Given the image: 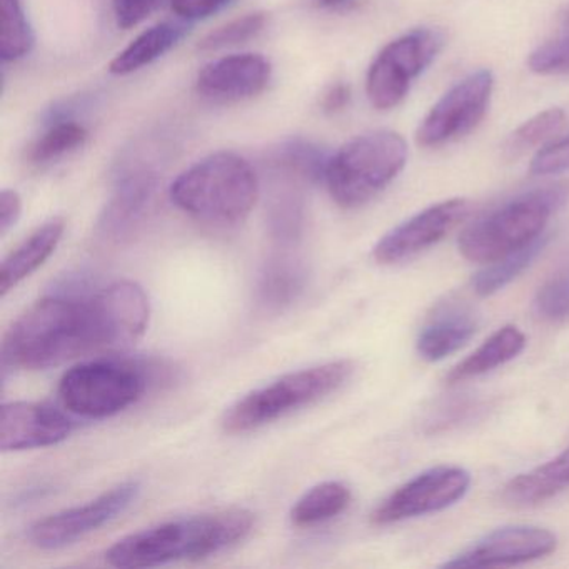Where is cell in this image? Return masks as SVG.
I'll use <instances>...</instances> for the list:
<instances>
[{
    "label": "cell",
    "instance_id": "277c9868",
    "mask_svg": "<svg viewBox=\"0 0 569 569\" xmlns=\"http://www.w3.org/2000/svg\"><path fill=\"white\" fill-rule=\"evenodd\" d=\"M569 199L568 184H552L516 196L476 219L459 236L462 258L479 264L498 261L545 236L549 219Z\"/></svg>",
    "mask_w": 569,
    "mask_h": 569
},
{
    "label": "cell",
    "instance_id": "4dcf8cb0",
    "mask_svg": "<svg viewBox=\"0 0 569 569\" xmlns=\"http://www.w3.org/2000/svg\"><path fill=\"white\" fill-rule=\"evenodd\" d=\"M281 156H284L286 164L298 169L302 174L309 176V178L325 179L329 156L318 146L311 144V142L292 141L284 146Z\"/></svg>",
    "mask_w": 569,
    "mask_h": 569
},
{
    "label": "cell",
    "instance_id": "ba28073f",
    "mask_svg": "<svg viewBox=\"0 0 569 569\" xmlns=\"http://www.w3.org/2000/svg\"><path fill=\"white\" fill-rule=\"evenodd\" d=\"M146 389V378L136 366L91 361L69 369L59 382L62 405L82 418L102 419L134 405Z\"/></svg>",
    "mask_w": 569,
    "mask_h": 569
},
{
    "label": "cell",
    "instance_id": "9a60e30c",
    "mask_svg": "<svg viewBox=\"0 0 569 569\" xmlns=\"http://www.w3.org/2000/svg\"><path fill=\"white\" fill-rule=\"evenodd\" d=\"M271 76V62L262 56H226L199 72L198 91L214 101H244L261 94Z\"/></svg>",
    "mask_w": 569,
    "mask_h": 569
},
{
    "label": "cell",
    "instance_id": "9c48e42d",
    "mask_svg": "<svg viewBox=\"0 0 569 569\" xmlns=\"http://www.w3.org/2000/svg\"><path fill=\"white\" fill-rule=\"evenodd\" d=\"M495 91V76L489 69H479L456 82L416 129V144L438 149L471 134L488 114Z\"/></svg>",
    "mask_w": 569,
    "mask_h": 569
},
{
    "label": "cell",
    "instance_id": "7a4b0ae2",
    "mask_svg": "<svg viewBox=\"0 0 569 569\" xmlns=\"http://www.w3.org/2000/svg\"><path fill=\"white\" fill-rule=\"evenodd\" d=\"M254 526L244 509L176 519L119 539L106 559L114 568H152L182 559H201L242 541Z\"/></svg>",
    "mask_w": 569,
    "mask_h": 569
},
{
    "label": "cell",
    "instance_id": "1f68e13d",
    "mask_svg": "<svg viewBox=\"0 0 569 569\" xmlns=\"http://www.w3.org/2000/svg\"><path fill=\"white\" fill-rule=\"evenodd\" d=\"M529 171L535 176H559L569 172V134L552 139L532 156Z\"/></svg>",
    "mask_w": 569,
    "mask_h": 569
},
{
    "label": "cell",
    "instance_id": "603a6c76",
    "mask_svg": "<svg viewBox=\"0 0 569 569\" xmlns=\"http://www.w3.org/2000/svg\"><path fill=\"white\" fill-rule=\"evenodd\" d=\"M351 502V489L338 481L322 482L306 492L291 511L296 526H315L341 515Z\"/></svg>",
    "mask_w": 569,
    "mask_h": 569
},
{
    "label": "cell",
    "instance_id": "cb8c5ba5",
    "mask_svg": "<svg viewBox=\"0 0 569 569\" xmlns=\"http://www.w3.org/2000/svg\"><path fill=\"white\" fill-rule=\"evenodd\" d=\"M34 48V32L21 0H0V59L14 62Z\"/></svg>",
    "mask_w": 569,
    "mask_h": 569
},
{
    "label": "cell",
    "instance_id": "d4e9b609",
    "mask_svg": "<svg viewBox=\"0 0 569 569\" xmlns=\"http://www.w3.org/2000/svg\"><path fill=\"white\" fill-rule=\"evenodd\" d=\"M152 188L154 181L149 174L129 176L124 179L106 214V229L118 234L126 226L131 224L151 198Z\"/></svg>",
    "mask_w": 569,
    "mask_h": 569
},
{
    "label": "cell",
    "instance_id": "484cf974",
    "mask_svg": "<svg viewBox=\"0 0 569 569\" xmlns=\"http://www.w3.org/2000/svg\"><path fill=\"white\" fill-rule=\"evenodd\" d=\"M529 71L538 76L569 74V8L559 18L555 31L528 56Z\"/></svg>",
    "mask_w": 569,
    "mask_h": 569
},
{
    "label": "cell",
    "instance_id": "7c38bea8",
    "mask_svg": "<svg viewBox=\"0 0 569 569\" xmlns=\"http://www.w3.org/2000/svg\"><path fill=\"white\" fill-rule=\"evenodd\" d=\"M139 489V482H122L88 505L41 519L32 526L29 538L41 549L72 545L122 515L138 498Z\"/></svg>",
    "mask_w": 569,
    "mask_h": 569
},
{
    "label": "cell",
    "instance_id": "5bb4252c",
    "mask_svg": "<svg viewBox=\"0 0 569 569\" xmlns=\"http://www.w3.org/2000/svg\"><path fill=\"white\" fill-rule=\"evenodd\" d=\"M72 428L71 419L52 406L6 402L0 409V448L22 451L54 446L68 439Z\"/></svg>",
    "mask_w": 569,
    "mask_h": 569
},
{
    "label": "cell",
    "instance_id": "8fae6325",
    "mask_svg": "<svg viewBox=\"0 0 569 569\" xmlns=\"http://www.w3.org/2000/svg\"><path fill=\"white\" fill-rule=\"evenodd\" d=\"M468 214L469 202L461 198L429 206L382 236L372 258L382 266L408 261L442 241Z\"/></svg>",
    "mask_w": 569,
    "mask_h": 569
},
{
    "label": "cell",
    "instance_id": "52a82bcc",
    "mask_svg": "<svg viewBox=\"0 0 569 569\" xmlns=\"http://www.w3.org/2000/svg\"><path fill=\"white\" fill-rule=\"evenodd\" d=\"M446 46L445 31L418 28L395 39L376 56L366 78L369 102L378 111L398 108L416 79L436 61Z\"/></svg>",
    "mask_w": 569,
    "mask_h": 569
},
{
    "label": "cell",
    "instance_id": "44dd1931",
    "mask_svg": "<svg viewBox=\"0 0 569 569\" xmlns=\"http://www.w3.org/2000/svg\"><path fill=\"white\" fill-rule=\"evenodd\" d=\"M566 124V112L559 108L546 109L539 114L532 116L522 122L502 142L501 154L506 161H516L532 149H541L542 146L556 139Z\"/></svg>",
    "mask_w": 569,
    "mask_h": 569
},
{
    "label": "cell",
    "instance_id": "ac0fdd59",
    "mask_svg": "<svg viewBox=\"0 0 569 569\" xmlns=\"http://www.w3.org/2000/svg\"><path fill=\"white\" fill-rule=\"evenodd\" d=\"M189 32H191V24L184 19L161 22L142 32L124 51L119 52L109 64V71L116 76L132 74L168 54L182 39L188 38Z\"/></svg>",
    "mask_w": 569,
    "mask_h": 569
},
{
    "label": "cell",
    "instance_id": "30bf717a",
    "mask_svg": "<svg viewBox=\"0 0 569 569\" xmlns=\"http://www.w3.org/2000/svg\"><path fill=\"white\" fill-rule=\"evenodd\" d=\"M471 475L459 466H436L389 495L372 512V522L395 525L406 519L445 511L465 498Z\"/></svg>",
    "mask_w": 569,
    "mask_h": 569
},
{
    "label": "cell",
    "instance_id": "d6986e66",
    "mask_svg": "<svg viewBox=\"0 0 569 569\" xmlns=\"http://www.w3.org/2000/svg\"><path fill=\"white\" fill-rule=\"evenodd\" d=\"M569 488V448L545 465L515 476L506 485V501L515 506H535Z\"/></svg>",
    "mask_w": 569,
    "mask_h": 569
},
{
    "label": "cell",
    "instance_id": "d6a6232c",
    "mask_svg": "<svg viewBox=\"0 0 569 569\" xmlns=\"http://www.w3.org/2000/svg\"><path fill=\"white\" fill-rule=\"evenodd\" d=\"M161 4V0H112L119 28L131 29L141 24Z\"/></svg>",
    "mask_w": 569,
    "mask_h": 569
},
{
    "label": "cell",
    "instance_id": "2e32d148",
    "mask_svg": "<svg viewBox=\"0 0 569 569\" xmlns=\"http://www.w3.org/2000/svg\"><path fill=\"white\" fill-rule=\"evenodd\" d=\"M478 329V316L465 301L448 299L432 312L419 332L416 351L428 362H438L455 355Z\"/></svg>",
    "mask_w": 569,
    "mask_h": 569
},
{
    "label": "cell",
    "instance_id": "f546056e",
    "mask_svg": "<svg viewBox=\"0 0 569 569\" xmlns=\"http://www.w3.org/2000/svg\"><path fill=\"white\" fill-rule=\"evenodd\" d=\"M266 22H268V16L264 12L246 14L244 18L234 19V21L221 26L216 31L209 32L202 39L199 49L202 52H214L231 48V46L242 44V42L256 38L264 29Z\"/></svg>",
    "mask_w": 569,
    "mask_h": 569
},
{
    "label": "cell",
    "instance_id": "4316f807",
    "mask_svg": "<svg viewBox=\"0 0 569 569\" xmlns=\"http://www.w3.org/2000/svg\"><path fill=\"white\" fill-rule=\"evenodd\" d=\"M306 272L298 262H272L259 284L262 302L272 308L291 305L305 288Z\"/></svg>",
    "mask_w": 569,
    "mask_h": 569
},
{
    "label": "cell",
    "instance_id": "3957f363",
    "mask_svg": "<svg viewBox=\"0 0 569 569\" xmlns=\"http://www.w3.org/2000/svg\"><path fill=\"white\" fill-rule=\"evenodd\" d=\"M172 202L188 214L218 224L248 218L258 201L252 166L234 152H216L186 169L169 189Z\"/></svg>",
    "mask_w": 569,
    "mask_h": 569
},
{
    "label": "cell",
    "instance_id": "d590c367",
    "mask_svg": "<svg viewBox=\"0 0 569 569\" xmlns=\"http://www.w3.org/2000/svg\"><path fill=\"white\" fill-rule=\"evenodd\" d=\"M349 99H351V89H349V86H332V88L326 92L325 99H322V109L329 112V114H335V112L346 109V106L349 104Z\"/></svg>",
    "mask_w": 569,
    "mask_h": 569
},
{
    "label": "cell",
    "instance_id": "8d00e7d4",
    "mask_svg": "<svg viewBox=\"0 0 569 569\" xmlns=\"http://www.w3.org/2000/svg\"><path fill=\"white\" fill-rule=\"evenodd\" d=\"M322 8H338V6L346 4L349 0H316Z\"/></svg>",
    "mask_w": 569,
    "mask_h": 569
},
{
    "label": "cell",
    "instance_id": "ffe728a7",
    "mask_svg": "<svg viewBox=\"0 0 569 569\" xmlns=\"http://www.w3.org/2000/svg\"><path fill=\"white\" fill-rule=\"evenodd\" d=\"M526 348V336L516 326H505L496 331L491 338L486 339L475 352L462 359L451 369L446 381L449 385L479 378L486 372L495 371L499 366L512 361Z\"/></svg>",
    "mask_w": 569,
    "mask_h": 569
},
{
    "label": "cell",
    "instance_id": "83f0119b",
    "mask_svg": "<svg viewBox=\"0 0 569 569\" xmlns=\"http://www.w3.org/2000/svg\"><path fill=\"white\" fill-rule=\"evenodd\" d=\"M532 312L546 325H561L569 319V266L542 282L532 301Z\"/></svg>",
    "mask_w": 569,
    "mask_h": 569
},
{
    "label": "cell",
    "instance_id": "e0dca14e",
    "mask_svg": "<svg viewBox=\"0 0 569 569\" xmlns=\"http://www.w3.org/2000/svg\"><path fill=\"white\" fill-rule=\"evenodd\" d=\"M64 221L52 219L39 228L31 238L26 239L14 252L8 256L0 269V295H8L16 286L21 284L32 272L38 271L49 256L56 251L62 234Z\"/></svg>",
    "mask_w": 569,
    "mask_h": 569
},
{
    "label": "cell",
    "instance_id": "4fadbf2b",
    "mask_svg": "<svg viewBox=\"0 0 569 569\" xmlns=\"http://www.w3.org/2000/svg\"><path fill=\"white\" fill-rule=\"evenodd\" d=\"M558 538L539 526H505L489 532L459 555L452 556L442 568H499L525 565L551 555Z\"/></svg>",
    "mask_w": 569,
    "mask_h": 569
},
{
    "label": "cell",
    "instance_id": "e575fe53",
    "mask_svg": "<svg viewBox=\"0 0 569 569\" xmlns=\"http://www.w3.org/2000/svg\"><path fill=\"white\" fill-rule=\"evenodd\" d=\"M21 214V196L16 191H11V189L0 192V234H8L18 224Z\"/></svg>",
    "mask_w": 569,
    "mask_h": 569
},
{
    "label": "cell",
    "instance_id": "6da1fadb",
    "mask_svg": "<svg viewBox=\"0 0 569 569\" xmlns=\"http://www.w3.org/2000/svg\"><path fill=\"white\" fill-rule=\"evenodd\" d=\"M141 286L114 282L89 298L51 296L32 305L2 339V369L54 368L99 351L126 349L148 329Z\"/></svg>",
    "mask_w": 569,
    "mask_h": 569
},
{
    "label": "cell",
    "instance_id": "7402d4cb",
    "mask_svg": "<svg viewBox=\"0 0 569 569\" xmlns=\"http://www.w3.org/2000/svg\"><path fill=\"white\" fill-rule=\"evenodd\" d=\"M545 246L546 238L541 236L519 251L511 252L498 261L489 262L472 278V291L481 298H488V296L501 291L531 266Z\"/></svg>",
    "mask_w": 569,
    "mask_h": 569
},
{
    "label": "cell",
    "instance_id": "f1b7e54d",
    "mask_svg": "<svg viewBox=\"0 0 569 569\" xmlns=\"http://www.w3.org/2000/svg\"><path fill=\"white\" fill-rule=\"evenodd\" d=\"M86 141H88V131L81 124L59 121L32 146L31 159L38 164H46L82 148Z\"/></svg>",
    "mask_w": 569,
    "mask_h": 569
},
{
    "label": "cell",
    "instance_id": "836d02e7",
    "mask_svg": "<svg viewBox=\"0 0 569 569\" xmlns=\"http://www.w3.org/2000/svg\"><path fill=\"white\" fill-rule=\"evenodd\" d=\"M234 0H171V8L184 21H199L218 14Z\"/></svg>",
    "mask_w": 569,
    "mask_h": 569
},
{
    "label": "cell",
    "instance_id": "8992f818",
    "mask_svg": "<svg viewBox=\"0 0 569 569\" xmlns=\"http://www.w3.org/2000/svg\"><path fill=\"white\" fill-rule=\"evenodd\" d=\"M352 372L355 365L342 359L282 376L231 406L222 419V428L229 435L254 431L289 412L328 398L351 379Z\"/></svg>",
    "mask_w": 569,
    "mask_h": 569
},
{
    "label": "cell",
    "instance_id": "5b68a950",
    "mask_svg": "<svg viewBox=\"0 0 569 569\" xmlns=\"http://www.w3.org/2000/svg\"><path fill=\"white\" fill-rule=\"evenodd\" d=\"M408 144L398 132L369 131L346 142L329 158L325 181L336 204L361 208L381 194L405 169Z\"/></svg>",
    "mask_w": 569,
    "mask_h": 569
}]
</instances>
